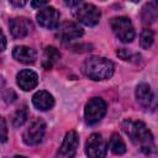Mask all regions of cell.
Returning <instances> with one entry per match:
<instances>
[{
	"mask_svg": "<svg viewBox=\"0 0 158 158\" xmlns=\"http://www.w3.org/2000/svg\"><path fill=\"white\" fill-rule=\"evenodd\" d=\"M123 132L128 136L131 142L144 154H152L156 152V144L151 131L142 121H136L132 118L123 120L121 125Z\"/></svg>",
	"mask_w": 158,
	"mask_h": 158,
	"instance_id": "6da1fadb",
	"label": "cell"
},
{
	"mask_svg": "<svg viewBox=\"0 0 158 158\" xmlns=\"http://www.w3.org/2000/svg\"><path fill=\"white\" fill-rule=\"evenodd\" d=\"M81 72L91 80H105L114 74V63L105 57L93 56L84 60Z\"/></svg>",
	"mask_w": 158,
	"mask_h": 158,
	"instance_id": "7a4b0ae2",
	"label": "cell"
},
{
	"mask_svg": "<svg viewBox=\"0 0 158 158\" xmlns=\"http://www.w3.org/2000/svg\"><path fill=\"white\" fill-rule=\"evenodd\" d=\"M110 27L115 36L123 43H130L135 38V28L128 17L116 16L110 20Z\"/></svg>",
	"mask_w": 158,
	"mask_h": 158,
	"instance_id": "3957f363",
	"label": "cell"
},
{
	"mask_svg": "<svg viewBox=\"0 0 158 158\" xmlns=\"http://www.w3.org/2000/svg\"><path fill=\"white\" fill-rule=\"evenodd\" d=\"M74 16L79 22L85 26H95L100 21L101 11L93 4L83 2L74 10Z\"/></svg>",
	"mask_w": 158,
	"mask_h": 158,
	"instance_id": "277c9868",
	"label": "cell"
},
{
	"mask_svg": "<svg viewBox=\"0 0 158 158\" xmlns=\"http://www.w3.org/2000/svg\"><path fill=\"white\" fill-rule=\"evenodd\" d=\"M106 114V102L101 98L90 99L84 109V118L88 125H95Z\"/></svg>",
	"mask_w": 158,
	"mask_h": 158,
	"instance_id": "5b68a950",
	"label": "cell"
},
{
	"mask_svg": "<svg viewBox=\"0 0 158 158\" xmlns=\"http://www.w3.org/2000/svg\"><path fill=\"white\" fill-rule=\"evenodd\" d=\"M46 133V123L41 118L33 120L22 133V141L27 146H37L42 142Z\"/></svg>",
	"mask_w": 158,
	"mask_h": 158,
	"instance_id": "8992f818",
	"label": "cell"
},
{
	"mask_svg": "<svg viewBox=\"0 0 158 158\" xmlns=\"http://www.w3.org/2000/svg\"><path fill=\"white\" fill-rule=\"evenodd\" d=\"M135 95L138 105L144 110H154L158 106V100L156 99L151 86L146 83H141L137 85Z\"/></svg>",
	"mask_w": 158,
	"mask_h": 158,
	"instance_id": "52a82bcc",
	"label": "cell"
},
{
	"mask_svg": "<svg viewBox=\"0 0 158 158\" xmlns=\"http://www.w3.org/2000/svg\"><path fill=\"white\" fill-rule=\"evenodd\" d=\"M85 154L88 158H105L106 143L100 133H91L85 143Z\"/></svg>",
	"mask_w": 158,
	"mask_h": 158,
	"instance_id": "ba28073f",
	"label": "cell"
},
{
	"mask_svg": "<svg viewBox=\"0 0 158 158\" xmlns=\"http://www.w3.org/2000/svg\"><path fill=\"white\" fill-rule=\"evenodd\" d=\"M59 19H60L59 12L53 6H49V5L41 9L36 15V20H37L38 25L41 27L48 28V30L58 28L59 27Z\"/></svg>",
	"mask_w": 158,
	"mask_h": 158,
	"instance_id": "9c48e42d",
	"label": "cell"
},
{
	"mask_svg": "<svg viewBox=\"0 0 158 158\" xmlns=\"http://www.w3.org/2000/svg\"><path fill=\"white\" fill-rule=\"evenodd\" d=\"M79 146V136L75 131H69L65 133L62 146L56 153L54 158H74Z\"/></svg>",
	"mask_w": 158,
	"mask_h": 158,
	"instance_id": "30bf717a",
	"label": "cell"
},
{
	"mask_svg": "<svg viewBox=\"0 0 158 158\" xmlns=\"http://www.w3.org/2000/svg\"><path fill=\"white\" fill-rule=\"evenodd\" d=\"M84 35V30L75 22H64L58 27L57 37L62 42H72L74 40L80 38Z\"/></svg>",
	"mask_w": 158,
	"mask_h": 158,
	"instance_id": "8fae6325",
	"label": "cell"
},
{
	"mask_svg": "<svg viewBox=\"0 0 158 158\" xmlns=\"http://www.w3.org/2000/svg\"><path fill=\"white\" fill-rule=\"evenodd\" d=\"M9 28L14 38H23L31 33L33 26L27 17H15L10 20Z\"/></svg>",
	"mask_w": 158,
	"mask_h": 158,
	"instance_id": "7c38bea8",
	"label": "cell"
},
{
	"mask_svg": "<svg viewBox=\"0 0 158 158\" xmlns=\"http://www.w3.org/2000/svg\"><path fill=\"white\" fill-rule=\"evenodd\" d=\"M16 83L20 86V89L25 91H30L37 86L38 75L32 69H22L16 75Z\"/></svg>",
	"mask_w": 158,
	"mask_h": 158,
	"instance_id": "4fadbf2b",
	"label": "cell"
},
{
	"mask_svg": "<svg viewBox=\"0 0 158 158\" xmlns=\"http://www.w3.org/2000/svg\"><path fill=\"white\" fill-rule=\"evenodd\" d=\"M12 57L20 63L32 64L37 59V52L27 46H16L12 49Z\"/></svg>",
	"mask_w": 158,
	"mask_h": 158,
	"instance_id": "5bb4252c",
	"label": "cell"
},
{
	"mask_svg": "<svg viewBox=\"0 0 158 158\" xmlns=\"http://www.w3.org/2000/svg\"><path fill=\"white\" fill-rule=\"evenodd\" d=\"M32 104L41 111H47L54 106V98L46 90H40L32 96Z\"/></svg>",
	"mask_w": 158,
	"mask_h": 158,
	"instance_id": "9a60e30c",
	"label": "cell"
},
{
	"mask_svg": "<svg viewBox=\"0 0 158 158\" xmlns=\"http://www.w3.org/2000/svg\"><path fill=\"white\" fill-rule=\"evenodd\" d=\"M59 59H60V52L56 47L48 46L44 48V54L42 60V65L44 69H51Z\"/></svg>",
	"mask_w": 158,
	"mask_h": 158,
	"instance_id": "2e32d148",
	"label": "cell"
},
{
	"mask_svg": "<svg viewBox=\"0 0 158 158\" xmlns=\"http://www.w3.org/2000/svg\"><path fill=\"white\" fill-rule=\"evenodd\" d=\"M109 147H110L111 152L117 154V156H121L126 152V144L118 133H112L110 142H109Z\"/></svg>",
	"mask_w": 158,
	"mask_h": 158,
	"instance_id": "e0dca14e",
	"label": "cell"
},
{
	"mask_svg": "<svg viewBox=\"0 0 158 158\" xmlns=\"http://www.w3.org/2000/svg\"><path fill=\"white\" fill-rule=\"evenodd\" d=\"M27 117H28V110H27L26 105H22L20 107H17L16 111L14 112V115H12V126L14 127L22 126L26 122Z\"/></svg>",
	"mask_w": 158,
	"mask_h": 158,
	"instance_id": "ac0fdd59",
	"label": "cell"
},
{
	"mask_svg": "<svg viewBox=\"0 0 158 158\" xmlns=\"http://www.w3.org/2000/svg\"><path fill=\"white\" fill-rule=\"evenodd\" d=\"M142 21L143 22H153L157 16H158V9L156 7L154 4L149 2V4H146L142 9Z\"/></svg>",
	"mask_w": 158,
	"mask_h": 158,
	"instance_id": "d6986e66",
	"label": "cell"
},
{
	"mask_svg": "<svg viewBox=\"0 0 158 158\" xmlns=\"http://www.w3.org/2000/svg\"><path fill=\"white\" fill-rule=\"evenodd\" d=\"M153 41H154L153 31L149 30V28H144L141 32V36H139V44H141V47L143 49H148L153 44Z\"/></svg>",
	"mask_w": 158,
	"mask_h": 158,
	"instance_id": "ffe728a7",
	"label": "cell"
},
{
	"mask_svg": "<svg viewBox=\"0 0 158 158\" xmlns=\"http://www.w3.org/2000/svg\"><path fill=\"white\" fill-rule=\"evenodd\" d=\"M117 56L123 59V60H127V62H135V63H138L141 56L136 52H132L130 49H126V48H120L117 51Z\"/></svg>",
	"mask_w": 158,
	"mask_h": 158,
	"instance_id": "44dd1931",
	"label": "cell"
},
{
	"mask_svg": "<svg viewBox=\"0 0 158 158\" xmlns=\"http://www.w3.org/2000/svg\"><path fill=\"white\" fill-rule=\"evenodd\" d=\"M7 139V127H6V121L4 117H1V142L5 143Z\"/></svg>",
	"mask_w": 158,
	"mask_h": 158,
	"instance_id": "7402d4cb",
	"label": "cell"
},
{
	"mask_svg": "<svg viewBox=\"0 0 158 158\" xmlns=\"http://www.w3.org/2000/svg\"><path fill=\"white\" fill-rule=\"evenodd\" d=\"M4 99H5L6 102H12V101L16 99V94L14 93L12 89H10V90H7L6 93H4Z\"/></svg>",
	"mask_w": 158,
	"mask_h": 158,
	"instance_id": "603a6c76",
	"label": "cell"
},
{
	"mask_svg": "<svg viewBox=\"0 0 158 158\" xmlns=\"http://www.w3.org/2000/svg\"><path fill=\"white\" fill-rule=\"evenodd\" d=\"M83 4V1H65V5L67 6H70V7H73V6H79V5H81Z\"/></svg>",
	"mask_w": 158,
	"mask_h": 158,
	"instance_id": "cb8c5ba5",
	"label": "cell"
},
{
	"mask_svg": "<svg viewBox=\"0 0 158 158\" xmlns=\"http://www.w3.org/2000/svg\"><path fill=\"white\" fill-rule=\"evenodd\" d=\"M10 4L14 5V6H23L26 4V1H14V0H11Z\"/></svg>",
	"mask_w": 158,
	"mask_h": 158,
	"instance_id": "d4e9b609",
	"label": "cell"
},
{
	"mask_svg": "<svg viewBox=\"0 0 158 158\" xmlns=\"http://www.w3.org/2000/svg\"><path fill=\"white\" fill-rule=\"evenodd\" d=\"M1 43H2V46H1V51H4V49H5V46H6V38H5L4 32H1Z\"/></svg>",
	"mask_w": 158,
	"mask_h": 158,
	"instance_id": "484cf974",
	"label": "cell"
},
{
	"mask_svg": "<svg viewBox=\"0 0 158 158\" xmlns=\"http://www.w3.org/2000/svg\"><path fill=\"white\" fill-rule=\"evenodd\" d=\"M15 158H27V157H25V156H15Z\"/></svg>",
	"mask_w": 158,
	"mask_h": 158,
	"instance_id": "4316f807",
	"label": "cell"
}]
</instances>
